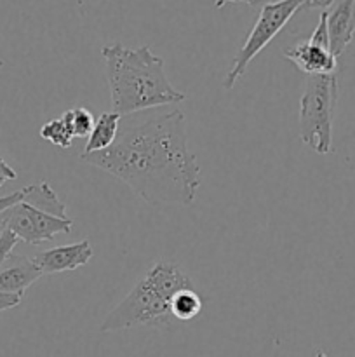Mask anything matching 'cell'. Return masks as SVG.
I'll use <instances>...</instances> for the list:
<instances>
[{"label":"cell","mask_w":355,"mask_h":357,"mask_svg":"<svg viewBox=\"0 0 355 357\" xmlns=\"http://www.w3.org/2000/svg\"><path fill=\"white\" fill-rule=\"evenodd\" d=\"M44 275L33 260L10 255L0 267V291L23 298L24 291Z\"/></svg>","instance_id":"30bf717a"},{"label":"cell","mask_w":355,"mask_h":357,"mask_svg":"<svg viewBox=\"0 0 355 357\" xmlns=\"http://www.w3.org/2000/svg\"><path fill=\"white\" fill-rule=\"evenodd\" d=\"M63 119L68 124L70 132L73 135V138H87L90 135L94 128V117L87 108L84 107H75L72 110L65 112Z\"/></svg>","instance_id":"9a60e30c"},{"label":"cell","mask_w":355,"mask_h":357,"mask_svg":"<svg viewBox=\"0 0 355 357\" xmlns=\"http://www.w3.org/2000/svg\"><path fill=\"white\" fill-rule=\"evenodd\" d=\"M308 42H312V44L315 45H320V47H326L329 49V31H327V10L324 9L322 13H320L319 16V23H317V26L313 28L312 35H310Z\"/></svg>","instance_id":"2e32d148"},{"label":"cell","mask_w":355,"mask_h":357,"mask_svg":"<svg viewBox=\"0 0 355 357\" xmlns=\"http://www.w3.org/2000/svg\"><path fill=\"white\" fill-rule=\"evenodd\" d=\"M80 160L124 181L150 204L190 206L202 183L197 157L188 150L187 117L181 110L124 115L113 145Z\"/></svg>","instance_id":"6da1fadb"},{"label":"cell","mask_w":355,"mask_h":357,"mask_svg":"<svg viewBox=\"0 0 355 357\" xmlns=\"http://www.w3.org/2000/svg\"><path fill=\"white\" fill-rule=\"evenodd\" d=\"M24 195H26V187L21 188V190H17V192H13L10 195H6V197H0V213H3L6 209L13 208L14 204H17V202L23 201Z\"/></svg>","instance_id":"ac0fdd59"},{"label":"cell","mask_w":355,"mask_h":357,"mask_svg":"<svg viewBox=\"0 0 355 357\" xmlns=\"http://www.w3.org/2000/svg\"><path fill=\"white\" fill-rule=\"evenodd\" d=\"M19 303H21V296L0 291V312H3V310L14 309V307H17Z\"/></svg>","instance_id":"d6986e66"},{"label":"cell","mask_w":355,"mask_h":357,"mask_svg":"<svg viewBox=\"0 0 355 357\" xmlns=\"http://www.w3.org/2000/svg\"><path fill=\"white\" fill-rule=\"evenodd\" d=\"M10 209V208H9ZM9 209H6L3 213H0V234L3 230H7V220H9Z\"/></svg>","instance_id":"603a6c76"},{"label":"cell","mask_w":355,"mask_h":357,"mask_svg":"<svg viewBox=\"0 0 355 357\" xmlns=\"http://www.w3.org/2000/svg\"><path fill=\"white\" fill-rule=\"evenodd\" d=\"M329 47L334 58H340L355 35V0H333L327 7Z\"/></svg>","instance_id":"ba28073f"},{"label":"cell","mask_w":355,"mask_h":357,"mask_svg":"<svg viewBox=\"0 0 355 357\" xmlns=\"http://www.w3.org/2000/svg\"><path fill=\"white\" fill-rule=\"evenodd\" d=\"M122 115L115 114V112H103L94 122V128L90 135L87 136L86 149L84 153H93L106 150L108 146L113 145L118 135V126H120Z\"/></svg>","instance_id":"8fae6325"},{"label":"cell","mask_w":355,"mask_h":357,"mask_svg":"<svg viewBox=\"0 0 355 357\" xmlns=\"http://www.w3.org/2000/svg\"><path fill=\"white\" fill-rule=\"evenodd\" d=\"M277 2V0H267V3ZM305 2V9H327L333 3V0H303Z\"/></svg>","instance_id":"7402d4cb"},{"label":"cell","mask_w":355,"mask_h":357,"mask_svg":"<svg viewBox=\"0 0 355 357\" xmlns=\"http://www.w3.org/2000/svg\"><path fill=\"white\" fill-rule=\"evenodd\" d=\"M38 135H40L42 139L56 146H61V149H70L73 142V135L70 132V128L65 122V119H63V115L45 122L40 128V131H38Z\"/></svg>","instance_id":"5bb4252c"},{"label":"cell","mask_w":355,"mask_h":357,"mask_svg":"<svg viewBox=\"0 0 355 357\" xmlns=\"http://www.w3.org/2000/svg\"><path fill=\"white\" fill-rule=\"evenodd\" d=\"M202 309H204V300L195 291V288L176 293L171 302V314L174 319L183 321V323L195 319L202 312Z\"/></svg>","instance_id":"4fadbf2b"},{"label":"cell","mask_w":355,"mask_h":357,"mask_svg":"<svg viewBox=\"0 0 355 357\" xmlns=\"http://www.w3.org/2000/svg\"><path fill=\"white\" fill-rule=\"evenodd\" d=\"M72 227L73 222L70 218L49 215L24 201L17 202L9 209L7 220V229L16 234L19 241L33 246L52 241V237L58 234H70Z\"/></svg>","instance_id":"8992f818"},{"label":"cell","mask_w":355,"mask_h":357,"mask_svg":"<svg viewBox=\"0 0 355 357\" xmlns=\"http://www.w3.org/2000/svg\"><path fill=\"white\" fill-rule=\"evenodd\" d=\"M28 204L35 206V208L42 209V211L49 213V215L59 216V218H66V206L61 199L58 197L51 185L47 181H40V183L28 185L26 195L23 199Z\"/></svg>","instance_id":"7c38bea8"},{"label":"cell","mask_w":355,"mask_h":357,"mask_svg":"<svg viewBox=\"0 0 355 357\" xmlns=\"http://www.w3.org/2000/svg\"><path fill=\"white\" fill-rule=\"evenodd\" d=\"M301 9H305L303 0H277V2L265 3L263 7H260V16L254 23L253 30L249 31L246 42L233 58V66L226 73L225 80H223L225 89H232L235 86L237 80L247 70L249 63L281 33L282 28Z\"/></svg>","instance_id":"5b68a950"},{"label":"cell","mask_w":355,"mask_h":357,"mask_svg":"<svg viewBox=\"0 0 355 357\" xmlns=\"http://www.w3.org/2000/svg\"><path fill=\"white\" fill-rule=\"evenodd\" d=\"M226 3H249L253 9H260V7H263L267 3V0H216L214 7L216 9H221Z\"/></svg>","instance_id":"44dd1931"},{"label":"cell","mask_w":355,"mask_h":357,"mask_svg":"<svg viewBox=\"0 0 355 357\" xmlns=\"http://www.w3.org/2000/svg\"><path fill=\"white\" fill-rule=\"evenodd\" d=\"M338 79L331 75H308L299 100V138L320 155L333 150V122L338 107Z\"/></svg>","instance_id":"277c9868"},{"label":"cell","mask_w":355,"mask_h":357,"mask_svg":"<svg viewBox=\"0 0 355 357\" xmlns=\"http://www.w3.org/2000/svg\"><path fill=\"white\" fill-rule=\"evenodd\" d=\"M17 243H19V239H17L16 234L10 232L9 229L3 230V232L0 234V267L6 264V260L10 257V253H13V250L16 248Z\"/></svg>","instance_id":"e0dca14e"},{"label":"cell","mask_w":355,"mask_h":357,"mask_svg":"<svg viewBox=\"0 0 355 357\" xmlns=\"http://www.w3.org/2000/svg\"><path fill=\"white\" fill-rule=\"evenodd\" d=\"M190 288H194V282L178 265L166 260L157 261L104 317L100 330L103 333H115L136 326H169L176 321L171 314L174 295Z\"/></svg>","instance_id":"3957f363"},{"label":"cell","mask_w":355,"mask_h":357,"mask_svg":"<svg viewBox=\"0 0 355 357\" xmlns=\"http://www.w3.org/2000/svg\"><path fill=\"white\" fill-rule=\"evenodd\" d=\"M101 54L106 65L115 114L124 117L164 105L181 103L187 98L171 84L166 75V63L160 56L153 54L148 45L131 49L117 42L104 45Z\"/></svg>","instance_id":"7a4b0ae2"},{"label":"cell","mask_w":355,"mask_h":357,"mask_svg":"<svg viewBox=\"0 0 355 357\" xmlns=\"http://www.w3.org/2000/svg\"><path fill=\"white\" fill-rule=\"evenodd\" d=\"M93 257V246L89 241L84 239L80 243L68 244V246H58L42 251L33 258V261L44 274H58V272H68L84 267L89 264Z\"/></svg>","instance_id":"52a82bcc"},{"label":"cell","mask_w":355,"mask_h":357,"mask_svg":"<svg viewBox=\"0 0 355 357\" xmlns=\"http://www.w3.org/2000/svg\"><path fill=\"white\" fill-rule=\"evenodd\" d=\"M16 178H17L16 171H14L13 167H10L9 164H7L6 160L0 157V188L3 187V183H6V181L16 180Z\"/></svg>","instance_id":"ffe728a7"},{"label":"cell","mask_w":355,"mask_h":357,"mask_svg":"<svg viewBox=\"0 0 355 357\" xmlns=\"http://www.w3.org/2000/svg\"><path fill=\"white\" fill-rule=\"evenodd\" d=\"M282 54L306 75H331L338 68V58H334L329 49L320 47L308 40L292 47H285Z\"/></svg>","instance_id":"9c48e42d"}]
</instances>
